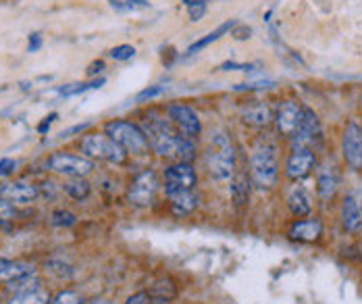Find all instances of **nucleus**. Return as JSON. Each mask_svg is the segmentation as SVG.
Returning a JSON list of instances; mask_svg holds the SVG:
<instances>
[{
	"label": "nucleus",
	"mask_w": 362,
	"mask_h": 304,
	"mask_svg": "<svg viewBox=\"0 0 362 304\" xmlns=\"http://www.w3.org/2000/svg\"><path fill=\"white\" fill-rule=\"evenodd\" d=\"M204 163L208 175L217 181H227L235 175L237 159L233 142L227 131H213L204 152Z\"/></svg>",
	"instance_id": "nucleus-1"
},
{
	"label": "nucleus",
	"mask_w": 362,
	"mask_h": 304,
	"mask_svg": "<svg viewBox=\"0 0 362 304\" xmlns=\"http://www.w3.org/2000/svg\"><path fill=\"white\" fill-rule=\"evenodd\" d=\"M144 133L148 138V144L150 148L158 154V157H177V146H180L181 133L175 130V126L171 123V119L167 117H146V123H144Z\"/></svg>",
	"instance_id": "nucleus-2"
},
{
	"label": "nucleus",
	"mask_w": 362,
	"mask_h": 304,
	"mask_svg": "<svg viewBox=\"0 0 362 304\" xmlns=\"http://www.w3.org/2000/svg\"><path fill=\"white\" fill-rule=\"evenodd\" d=\"M250 177L256 188L271 190L279 179V154L275 144H261L250 157Z\"/></svg>",
	"instance_id": "nucleus-3"
},
{
	"label": "nucleus",
	"mask_w": 362,
	"mask_h": 304,
	"mask_svg": "<svg viewBox=\"0 0 362 304\" xmlns=\"http://www.w3.org/2000/svg\"><path fill=\"white\" fill-rule=\"evenodd\" d=\"M104 133L108 138H113L127 154H146L150 144H148V138L144 130L137 126V123H132V121H108L106 128H104Z\"/></svg>",
	"instance_id": "nucleus-4"
},
{
	"label": "nucleus",
	"mask_w": 362,
	"mask_h": 304,
	"mask_svg": "<svg viewBox=\"0 0 362 304\" xmlns=\"http://www.w3.org/2000/svg\"><path fill=\"white\" fill-rule=\"evenodd\" d=\"M82 152L88 159L106 161L113 165H123L127 161V152L106 133H88L82 138Z\"/></svg>",
	"instance_id": "nucleus-5"
},
{
	"label": "nucleus",
	"mask_w": 362,
	"mask_h": 304,
	"mask_svg": "<svg viewBox=\"0 0 362 304\" xmlns=\"http://www.w3.org/2000/svg\"><path fill=\"white\" fill-rule=\"evenodd\" d=\"M48 169L65 177H86L94 171V161L84 154H69V152H54L48 159Z\"/></svg>",
	"instance_id": "nucleus-6"
},
{
	"label": "nucleus",
	"mask_w": 362,
	"mask_h": 304,
	"mask_svg": "<svg viewBox=\"0 0 362 304\" xmlns=\"http://www.w3.org/2000/svg\"><path fill=\"white\" fill-rule=\"evenodd\" d=\"M158 177L152 169H146L139 175H136V179L132 181L130 190H127V200L132 207L144 209L148 205H152L156 192H158Z\"/></svg>",
	"instance_id": "nucleus-7"
},
{
	"label": "nucleus",
	"mask_w": 362,
	"mask_h": 304,
	"mask_svg": "<svg viewBox=\"0 0 362 304\" xmlns=\"http://www.w3.org/2000/svg\"><path fill=\"white\" fill-rule=\"evenodd\" d=\"M198 183V174L192 163H181L177 161L175 165H169L165 169V194L173 196L177 192H187L194 190Z\"/></svg>",
	"instance_id": "nucleus-8"
},
{
	"label": "nucleus",
	"mask_w": 362,
	"mask_h": 304,
	"mask_svg": "<svg viewBox=\"0 0 362 304\" xmlns=\"http://www.w3.org/2000/svg\"><path fill=\"white\" fill-rule=\"evenodd\" d=\"M167 117L171 119L175 130L180 131L181 135L189 138V140H196L202 133V121H200L198 113L189 104H183V102L171 104L167 109Z\"/></svg>",
	"instance_id": "nucleus-9"
},
{
	"label": "nucleus",
	"mask_w": 362,
	"mask_h": 304,
	"mask_svg": "<svg viewBox=\"0 0 362 304\" xmlns=\"http://www.w3.org/2000/svg\"><path fill=\"white\" fill-rule=\"evenodd\" d=\"M342 152L352 171H362V128L358 123H348L342 140Z\"/></svg>",
	"instance_id": "nucleus-10"
},
{
	"label": "nucleus",
	"mask_w": 362,
	"mask_h": 304,
	"mask_svg": "<svg viewBox=\"0 0 362 304\" xmlns=\"http://www.w3.org/2000/svg\"><path fill=\"white\" fill-rule=\"evenodd\" d=\"M302 113H304V109H302L298 102H294V100L281 102V107H279L277 113H275V126H277V131H279L281 135H285V138H292V135L298 131L300 123H302Z\"/></svg>",
	"instance_id": "nucleus-11"
},
{
	"label": "nucleus",
	"mask_w": 362,
	"mask_h": 304,
	"mask_svg": "<svg viewBox=\"0 0 362 304\" xmlns=\"http://www.w3.org/2000/svg\"><path fill=\"white\" fill-rule=\"evenodd\" d=\"M317 167V157L315 150H292L287 163H285V175L292 181L306 179Z\"/></svg>",
	"instance_id": "nucleus-12"
},
{
	"label": "nucleus",
	"mask_w": 362,
	"mask_h": 304,
	"mask_svg": "<svg viewBox=\"0 0 362 304\" xmlns=\"http://www.w3.org/2000/svg\"><path fill=\"white\" fill-rule=\"evenodd\" d=\"M337 188H339V174H337V167H335L331 161H325L323 165H318L317 169L318 198H320L323 202L333 200V196L337 194Z\"/></svg>",
	"instance_id": "nucleus-13"
},
{
	"label": "nucleus",
	"mask_w": 362,
	"mask_h": 304,
	"mask_svg": "<svg viewBox=\"0 0 362 304\" xmlns=\"http://www.w3.org/2000/svg\"><path fill=\"white\" fill-rule=\"evenodd\" d=\"M40 196V188L27 181H15V183H2L0 186V198L15 202V205H30Z\"/></svg>",
	"instance_id": "nucleus-14"
},
{
	"label": "nucleus",
	"mask_w": 362,
	"mask_h": 304,
	"mask_svg": "<svg viewBox=\"0 0 362 304\" xmlns=\"http://www.w3.org/2000/svg\"><path fill=\"white\" fill-rule=\"evenodd\" d=\"M287 236L300 244H315L323 236V223L320 219H300L289 227Z\"/></svg>",
	"instance_id": "nucleus-15"
},
{
	"label": "nucleus",
	"mask_w": 362,
	"mask_h": 304,
	"mask_svg": "<svg viewBox=\"0 0 362 304\" xmlns=\"http://www.w3.org/2000/svg\"><path fill=\"white\" fill-rule=\"evenodd\" d=\"M342 225L346 231L354 233L362 227V200L358 194H348L342 205Z\"/></svg>",
	"instance_id": "nucleus-16"
},
{
	"label": "nucleus",
	"mask_w": 362,
	"mask_h": 304,
	"mask_svg": "<svg viewBox=\"0 0 362 304\" xmlns=\"http://www.w3.org/2000/svg\"><path fill=\"white\" fill-rule=\"evenodd\" d=\"M287 209L294 217L304 219L313 213V196L304 186H294L287 194Z\"/></svg>",
	"instance_id": "nucleus-17"
},
{
	"label": "nucleus",
	"mask_w": 362,
	"mask_h": 304,
	"mask_svg": "<svg viewBox=\"0 0 362 304\" xmlns=\"http://www.w3.org/2000/svg\"><path fill=\"white\" fill-rule=\"evenodd\" d=\"M167 198H169V205H171V213L175 217H187V215H192L200 207V198H198L196 190L177 192V194L167 196Z\"/></svg>",
	"instance_id": "nucleus-18"
},
{
	"label": "nucleus",
	"mask_w": 362,
	"mask_h": 304,
	"mask_svg": "<svg viewBox=\"0 0 362 304\" xmlns=\"http://www.w3.org/2000/svg\"><path fill=\"white\" fill-rule=\"evenodd\" d=\"M242 119L250 128H267L271 123V109L265 102H250L242 109Z\"/></svg>",
	"instance_id": "nucleus-19"
},
{
	"label": "nucleus",
	"mask_w": 362,
	"mask_h": 304,
	"mask_svg": "<svg viewBox=\"0 0 362 304\" xmlns=\"http://www.w3.org/2000/svg\"><path fill=\"white\" fill-rule=\"evenodd\" d=\"M177 294H180V288L173 277H163L154 281L150 288V296L154 304H171L177 298Z\"/></svg>",
	"instance_id": "nucleus-20"
},
{
	"label": "nucleus",
	"mask_w": 362,
	"mask_h": 304,
	"mask_svg": "<svg viewBox=\"0 0 362 304\" xmlns=\"http://www.w3.org/2000/svg\"><path fill=\"white\" fill-rule=\"evenodd\" d=\"M229 192H231V198H233L235 207H246L248 200H250V179H248V175H233V177H231Z\"/></svg>",
	"instance_id": "nucleus-21"
},
{
	"label": "nucleus",
	"mask_w": 362,
	"mask_h": 304,
	"mask_svg": "<svg viewBox=\"0 0 362 304\" xmlns=\"http://www.w3.org/2000/svg\"><path fill=\"white\" fill-rule=\"evenodd\" d=\"M235 25H237L235 21H225V23H223V25H219V28H217L215 32H211L208 36H204V38H200L198 42L192 44V46L187 48V54H196V52H200L202 48H206V46H211L213 42L221 40V38L225 36L227 32H229V30H233Z\"/></svg>",
	"instance_id": "nucleus-22"
},
{
	"label": "nucleus",
	"mask_w": 362,
	"mask_h": 304,
	"mask_svg": "<svg viewBox=\"0 0 362 304\" xmlns=\"http://www.w3.org/2000/svg\"><path fill=\"white\" fill-rule=\"evenodd\" d=\"M63 190L73 200H86L90 196L92 186L90 181H86L84 177H69V181H65Z\"/></svg>",
	"instance_id": "nucleus-23"
},
{
	"label": "nucleus",
	"mask_w": 362,
	"mask_h": 304,
	"mask_svg": "<svg viewBox=\"0 0 362 304\" xmlns=\"http://www.w3.org/2000/svg\"><path fill=\"white\" fill-rule=\"evenodd\" d=\"M50 303V294L42 288H34V290H25V292H17L8 304H48Z\"/></svg>",
	"instance_id": "nucleus-24"
},
{
	"label": "nucleus",
	"mask_w": 362,
	"mask_h": 304,
	"mask_svg": "<svg viewBox=\"0 0 362 304\" xmlns=\"http://www.w3.org/2000/svg\"><path fill=\"white\" fill-rule=\"evenodd\" d=\"M194 157H196L194 140H189V138L181 135L180 146H177V159H180L181 163H192V161H194Z\"/></svg>",
	"instance_id": "nucleus-25"
},
{
	"label": "nucleus",
	"mask_w": 362,
	"mask_h": 304,
	"mask_svg": "<svg viewBox=\"0 0 362 304\" xmlns=\"http://www.w3.org/2000/svg\"><path fill=\"white\" fill-rule=\"evenodd\" d=\"M50 223L56 225V227H71V225L77 223V217L73 213H69V211H54Z\"/></svg>",
	"instance_id": "nucleus-26"
},
{
	"label": "nucleus",
	"mask_w": 362,
	"mask_h": 304,
	"mask_svg": "<svg viewBox=\"0 0 362 304\" xmlns=\"http://www.w3.org/2000/svg\"><path fill=\"white\" fill-rule=\"evenodd\" d=\"M136 56V48L130 46V44H121V46H115L111 50V59L113 61H130Z\"/></svg>",
	"instance_id": "nucleus-27"
},
{
	"label": "nucleus",
	"mask_w": 362,
	"mask_h": 304,
	"mask_svg": "<svg viewBox=\"0 0 362 304\" xmlns=\"http://www.w3.org/2000/svg\"><path fill=\"white\" fill-rule=\"evenodd\" d=\"M54 304H84V298L75 292V290H63L56 294V298L52 300Z\"/></svg>",
	"instance_id": "nucleus-28"
},
{
	"label": "nucleus",
	"mask_w": 362,
	"mask_h": 304,
	"mask_svg": "<svg viewBox=\"0 0 362 304\" xmlns=\"http://www.w3.org/2000/svg\"><path fill=\"white\" fill-rule=\"evenodd\" d=\"M113 6L117 8H123V11H146L150 8V2L148 0H125V2H113Z\"/></svg>",
	"instance_id": "nucleus-29"
},
{
	"label": "nucleus",
	"mask_w": 362,
	"mask_h": 304,
	"mask_svg": "<svg viewBox=\"0 0 362 304\" xmlns=\"http://www.w3.org/2000/svg\"><path fill=\"white\" fill-rule=\"evenodd\" d=\"M165 92V86H152V87H146L144 92H139L136 96L137 102H144V100H152V98H156V96H161Z\"/></svg>",
	"instance_id": "nucleus-30"
},
{
	"label": "nucleus",
	"mask_w": 362,
	"mask_h": 304,
	"mask_svg": "<svg viewBox=\"0 0 362 304\" xmlns=\"http://www.w3.org/2000/svg\"><path fill=\"white\" fill-rule=\"evenodd\" d=\"M15 215H17V211H15L13 202H8V200L0 198V221L13 219V217H15Z\"/></svg>",
	"instance_id": "nucleus-31"
},
{
	"label": "nucleus",
	"mask_w": 362,
	"mask_h": 304,
	"mask_svg": "<svg viewBox=\"0 0 362 304\" xmlns=\"http://www.w3.org/2000/svg\"><path fill=\"white\" fill-rule=\"evenodd\" d=\"M123 304H154L152 303V296L150 292H136L134 296H130Z\"/></svg>",
	"instance_id": "nucleus-32"
},
{
	"label": "nucleus",
	"mask_w": 362,
	"mask_h": 304,
	"mask_svg": "<svg viewBox=\"0 0 362 304\" xmlns=\"http://www.w3.org/2000/svg\"><path fill=\"white\" fill-rule=\"evenodd\" d=\"M15 167H17V163L13 159H0V177L11 175L15 171Z\"/></svg>",
	"instance_id": "nucleus-33"
},
{
	"label": "nucleus",
	"mask_w": 362,
	"mask_h": 304,
	"mask_svg": "<svg viewBox=\"0 0 362 304\" xmlns=\"http://www.w3.org/2000/svg\"><path fill=\"white\" fill-rule=\"evenodd\" d=\"M189 11V19L192 21H198L204 13H206V4H200V6H192V8H187Z\"/></svg>",
	"instance_id": "nucleus-34"
},
{
	"label": "nucleus",
	"mask_w": 362,
	"mask_h": 304,
	"mask_svg": "<svg viewBox=\"0 0 362 304\" xmlns=\"http://www.w3.org/2000/svg\"><path fill=\"white\" fill-rule=\"evenodd\" d=\"M250 34H252V30L246 28V25L244 28H237V30L233 28V38L235 40H246V38H250Z\"/></svg>",
	"instance_id": "nucleus-35"
},
{
	"label": "nucleus",
	"mask_w": 362,
	"mask_h": 304,
	"mask_svg": "<svg viewBox=\"0 0 362 304\" xmlns=\"http://www.w3.org/2000/svg\"><path fill=\"white\" fill-rule=\"evenodd\" d=\"M223 71H250L252 69V65H237V63H225L223 67H221Z\"/></svg>",
	"instance_id": "nucleus-36"
},
{
	"label": "nucleus",
	"mask_w": 362,
	"mask_h": 304,
	"mask_svg": "<svg viewBox=\"0 0 362 304\" xmlns=\"http://www.w3.org/2000/svg\"><path fill=\"white\" fill-rule=\"evenodd\" d=\"M40 46H42V38H40V34H32V38H30V52H36Z\"/></svg>",
	"instance_id": "nucleus-37"
},
{
	"label": "nucleus",
	"mask_w": 362,
	"mask_h": 304,
	"mask_svg": "<svg viewBox=\"0 0 362 304\" xmlns=\"http://www.w3.org/2000/svg\"><path fill=\"white\" fill-rule=\"evenodd\" d=\"M54 119H56V113H52V115H48V117H46L44 121H42V123L38 126V131H40V133H44V131L48 130L50 126H52V121H54Z\"/></svg>",
	"instance_id": "nucleus-38"
},
{
	"label": "nucleus",
	"mask_w": 362,
	"mask_h": 304,
	"mask_svg": "<svg viewBox=\"0 0 362 304\" xmlns=\"http://www.w3.org/2000/svg\"><path fill=\"white\" fill-rule=\"evenodd\" d=\"M102 69H104V63H102V61H98V63H94V65H92L88 73H90V75H96V73H98V71H102Z\"/></svg>",
	"instance_id": "nucleus-39"
},
{
	"label": "nucleus",
	"mask_w": 362,
	"mask_h": 304,
	"mask_svg": "<svg viewBox=\"0 0 362 304\" xmlns=\"http://www.w3.org/2000/svg\"><path fill=\"white\" fill-rule=\"evenodd\" d=\"M208 0H183V4L187 6V8H192V6H200V4H206Z\"/></svg>",
	"instance_id": "nucleus-40"
},
{
	"label": "nucleus",
	"mask_w": 362,
	"mask_h": 304,
	"mask_svg": "<svg viewBox=\"0 0 362 304\" xmlns=\"http://www.w3.org/2000/svg\"><path fill=\"white\" fill-rule=\"evenodd\" d=\"M11 265H13V261H8V259H0V277L6 273V269H8Z\"/></svg>",
	"instance_id": "nucleus-41"
}]
</instances>
